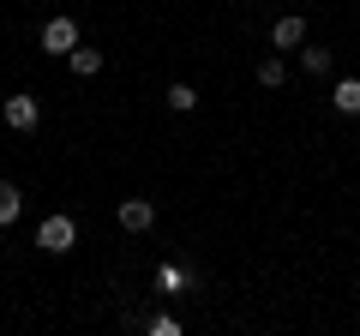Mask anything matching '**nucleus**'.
<instances>
[{
	"mask_svg": "<svg viewBox=\"0 0 360 336\" xmlns=\"http://www.w3.org/2000/svg\"><path fill=\"white\" fill-rule=\"evenodd\" d=\"M330 103H336V115H360V78H342L330 91Z\"/></svg>",
	"mask_w": 360,
	"mask_h": 336,
	"instance_id": "0eeeda50",
	"label": "nucleus"
},
{
	"mask_svg": "<svg viewBox=\"0 0 360 336\" xmlns=\"http://www.w3.org/2000/svg\"><path fill=\"white\" fill-rule=\"evenodd\" d=\"M258 84H270V91H276V84H283V60H264V66H258Z\"/></svg>",
	"mask_w": 360,
	"mask_h": 336,
	"instance_id": "f8f14e48",
	"label": "nucleus"
},
{
	"mask_svg": "<svg viewBox=\"0 0 360 336\" xmlns=\"http://www.w3.org/2000/svg\"><path fill=\"white\" fill-rule=\"evenodd\" d=\"M6 127H13V132L37 127V96H6Z\"/></svg>",
	"mask_w": 360,
	"mask_h": 336,
	"instance_id": "20e7f679",
	"label": "nucleus"
},
{
	"mask_svg": "<svg viewBox=\"0 0 360 336\" xmlns=\"http://www.w3.org/2000/svg\"><path fill=\"white\" fill-rule=\"evenodd\" d=\"M168 108H174V115H193V108H198V91H193V84H174V91H168Z\"/></svg>",
	"mask_w": 360,
	"mask_h": 336,
	"instance_id": "9d476101",
	"label": "nucleus"
},
{
	"mask_svg": "<svg viewBox=\"0 0 360 336\" xmlns=\"http://www.w3.org/2000/svg\"><path fill=\"white\" fill-rule=\"evenodd\" d=\"M42 49L49 54H72L78 49V25L72 18H49V25H42Z\"/></svg>",
	"mask_w": 360,
	"mask_h": 336,
	"instance_id": "f03ea898",
	"label": "nucleus"
},
{
	"mask_svg": "<svg viewBox=\"0 0 360 336\" xmlns=\"http://www.w3.org/2000/svg\"><path fill=\"white\" fill-rule=\"evenodd\" d=\"M300 66H307V72H324V66H330V49H300Z\"/></svg>",
	"mask_w": 360,
	"mask_h": 336,
	"instance_id": "9b49d317",
	"label": "nucleus"
},
{
	"mask_svg": "<svg viewBox=\"0 0 360 336\" xmlns=\"http://www.w3.org/2000/svg\"><path fill=\"white\" fill-rule=\"evenodd\" d=\"M18 210H25L18 186H6V181H0V228H13V222H18Z\"/></svg>",
	"mask_w": 360,
	"mask_h": 336,
	"instance_id": "6e6552de",
	"label": "nucleus"
},
{
	"mask_svg": "<svg viewBox=\"0 0 360 336\" xmlns=\"http://www.w3.org/2000/svg\"><path fill=\"white\" fill-rule=\"evenodd\" d=\"M115 217H120V228H127V234H144V228L156 222V205H150V198H127Z\"/></svg>",
	"mask_w": 360,
	"mask_h": 336,
	"instance_id": "7ed1b4c3",
	"label": "nucleus"
},
{
	"mask_svg": "<svg viewBox=\"0 0 360 336\" xmlns=\"http://www.w3.org/2000/svg\"><path fill=\"white\" fill-rule=\"evenodd\" d=\"M150 336H180V324L174 318H150Z\"/></svg>",
	"mask_w": 360,
	"mask_h": 336,
	"instance_id": "ddd939ff",
	"label": "nucleus"
},
{
	"mask_svg": "<svg viewBox=\"0 0 360 336\" xmlns=\"http://www.w3.org/2000/svg\"><path fill=\"white\" fill-rule=\"evenodd\" d=\"M193 283H198V276L186 271V264H162V271H156V288H162V295H186Z\"/></svg>",
	"mask_w": 360,
	"mask_h": 336,
	"instance_id": "39448f33",
	"label": "nucleus"
},
{
	"mask_svg": "<svg viewBox=\"0 0 360 336\" xmlns=\"http://www.w3.org/2000/svg\"><path fill=\"white\" fill-rule=\"evenodd\" d=\"M270 42H276V49H300V42H307V18H276Z\"/></svg>",
	"mask_w": 360,
	"mask_h": 336,
	"instance_id": "423d86ee",
	"label": "nucleus"
},
{
	"mask_svg": "<svg viewBox=\"0 0 360 336\" xmlns=\"http://www.w3.org/2000/svg\"><path fill=\"white\" fill-rule=\"evenodd\" d=\"M66 60H72V72H78V78L103 72V49H72V54H66Z\"/></svg>",
	"mask_w": 360,
	"mask_h": 336,
	"instance_id": "1a4fd4ad",
	"label": "nucleus"
},
{
	"mask_svg": "<svg viewBox=\"0 0 360 336\" xmlns=\"http://www.w3.org/2000/svg\"><path fill=\"white\" fill-rule=\"evenodd\" d=\"M72 240H78L72 217H49V222H42V228H37V246H42V252H66V246H72Z\"/></svg>",
	"mask_w": 360,
	"mask_h": 336,
	"instance_id": "f257e3e1",
	"label": "nucleus"
}]
</instances>
